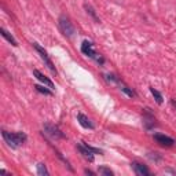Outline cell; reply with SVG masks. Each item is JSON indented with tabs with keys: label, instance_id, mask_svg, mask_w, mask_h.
Returning <instances> with one entry per match:
<instances>
[{
	"label": "cell",
	"instance_id": "cell-1",
	"mask_svg": "<svg viewBox=\"0 0 176 176\" xmlns=\"http://www.w3.org/2000/svg\"><path fill=\"white\" fill-rule=\"evenodd\" d=\"M2 136L3 139L6 140L10 147L16 148L19 146H22L25 142H26L28 136L24 134V132H7V131H2Z\"/></svg>",
	"mask_w": 176,
	"mask_h": 176
},
{
	"label": "cell",
	"instance_id": "cell-2",
	"mask_svg": "<svg viewBox=\"0 0 176 176\" xmlns=\"http://www.w3.org/2000/svg\"><path fill=\"white\" fill-rule=\"evenodd\" d=\"M58 25H59V29L62 30V33L65 36H68V37H72V36L74 35V32H76V29H74L73 24L70 22V19H69L68 16H65V15L59 16V19H58Z\"/></svg>",
	"mask_w": 176,
	"mask_h": 176
},
{
	"label": "cell",
	"instance_id": "cell-3",
	"mask_svg": "<svg viewBox=\"0 0 176 176\" xmlns=\"http://www.w3.org/2000/svg\"><path fill=\"white\" fill-rule=\"evenodd\" d=\"M33 47H35V50L38 52V55H40V58L43 59V62L46 63L47 68H48L54 74H57V69H55V66H54V63H52V61L50 59V57H48V54H47L46 50H44L43 47H41L40 44H37V43H33Z\"/></svg>",
	"mask_w": 176,
	"mask_h": 176
},
{
	"label": "cell",
	"instance_id": "cell-4",
	"mask_svg": "<svg viewBox=\"0 0 176 176\" xmlns=\"http://www.w3.org/2000/svg\"><path fill=\"white\" fill-rule=\"evenodd\" d=\"M81 51H82V54L88 55L90 58H94L95 61H98V62L103 63V59H102L101 57H98L99 54H96V52H95V50H94V44L91 43V41H88V40L82 41V44H81Z\"/></svg>",
	"mask_w": 176,
	"mask_h": 176
},
{
	"label": "cell",
	"instance_id": "cell-5",
	"mask_svg": "<svg viewBox=\"0 0 176 176\" xmlns=\"http://www.w3.org/2000/svg\"><path fill=\"white\" fill-rule=\"evenodd\" d=\"M44 132H46L48 136H51L52 139H63V138H65V134H63L57 125L50 124V123L44 124Z\"/></svg>",
	"mask_w": 176,
	"mask_h": 176
},
{
	"label": "cell",
	"instance_id": "cell-6",
	"mask_svg": "<svg viewBox=\"0 0 176 176\" xmlns=\"http://www.w3.org/2000/svg\"><path fill=\"white\" fill-rule=\"evenodd\" d=\"M153 138L156 139V142L160 143L161 146H167V147H169V146H173V145H175V139H172V138L168 136V135H164V134H154Z\"/></svg>",
	"mask_w": 176,
	"mask_h": 176
},
{
	"label": "cell",
	"instance_id": "cell-7",
	"mask_svg": "<svg viewBox=\"0 0 176 176\" xmlns=\"http://www.w3.org/2000/svg\"><path fill=\"white\" fill-rule=\"evenodd\" d=\"M77 150H79L80 153H81V156L84 157L85 160H88L90 162L94 161V153H92V151H91L90 148H88L82 142H80L79 145H77Z\"/></svg>",
	"mask_w": 176,
	"mask_h": 176
},
{
	"label": "cell",
	"instance_id": "cell-8",
	"mask_svg": "<svg viewBox=\"0 0 176 176\" xmlns=\"http://www.w3.org/2000/svg\"><path fill=\"white\" fill-rule=\"evenodd\" d=\"M132 168H134L135 173L139 176H148L151 175V172L148 170V168L146 167V165L140 164V162H132Z\"/></svg>",
	"mask_w": 176,
	"mask_h": 176
},
{
	"label": "cell",
	"instance_id": "cell-9",
	"mask_svg": "<svg viewBox=\"0 0 176 176\" xmlns=\"http://www.w3.org/2000/svg\"><path fill=\"white\" fill-rule=\"evenodd\" d=\"M33 76H35L36 79L38 80V81H41V82H43L44 85H47V87H48V88H54V82H52L51 80H50L47 76H44V74L41 73L40 70H37V69H35V70H33Z\"/></svg>",
	"mask_w": 176,
	"mask_h": 176
},
{
	"label": "cell",
	"instance_id": "cell-10",
	"mask_svg": "<svg viewBox=\"0 0 176 176\" xmlns=\"http://www.w3.org/2000/svg\"><path fill=\"white\" fill-rule=\"evenodd\" d=\"M77 120H79L80 125H81L82 128H87V129H94V128H95V125H94L92 121H91L87 116L82 114V113H80V114L77 116Z\"/></svg>",
	"mask_w": 176,
	"mask_h": 176
},
{
	"label": "cell",
	"instance_id": "cell-11",
	"mask_svg": "<svg viewBox=\"0 0 176 176\" xmlns=\"http://www.w3.org/2000/svg\"><path fill=\"white\" fill-rule=\"evenodd\" d=\"M0 32H2V36L6 38V40L8 41V43H11L14 47H16V46H18V43H16V40L13 37V35H11V33H8L7 30L4 29V28H2V29H0Z\"/></svg>",
	"mask_w": 176,
	"mask_h": 176
},
{
	"label": "cell",
	"instance_id": "cell-12",
	"mask_svg": "<svg viewBox=\"0 0 176 176\" xmlns=\"http://www.w3.org/2000/svg\"><path fill=\"white\" fill-rule=\"evenodd\" d=\"M150 92H151V95L154 96V99H156L157 103L161 105L162 103V95H161V94H160L157 90H154V88H150Z\"/></svg>",
	"mask_w": 176,
	"mask_h": 176
},
{
	"label": "cell",
	"instance_id": "cell-13",
	"mask_svg": "<svg viewBox=\"0 0 176 176\" xmlns=\"http://www.w3.org/2000/svg\"><path fill=\"white\" fill-rule=\"evenodd\" d=\"M98 172L101 173V175H105V176H113V175H114L113 170L110 169V168H106V167H99Z\"/></svg>",
	"mask_w": 176,
	"mask_h": 176
},
{
	"label": "cell",
	"instance_id": "cell-14",
	"mask_svg": "<svg viewBox=\"0 0 176 176\" xmlns=\"http://www.w3.org/2000/svg\"><path fill=\"white\" fill-rule=\"evenodd\" d=\"M37 173L40 176H47V175H48V170H47L46 165H44V164H37Z\"/></svg>",
	"mask_w": 176,
	"mask_h": 176
},
{
	"label": "cell",
	"instance_id": "cell-15",
	"mask_svg": "<svg viewBox=\"0 0 176 176\" xmlns=\"http://www.w3.org/2000/svg\"><path fill=\"white\" fill-rule=\"evenodd\" d=\"M35 88H36V90H37L40 94H44V95H52V91L47 90V88L43 87V85H36Z\"/></svg>",
	"mask_w": 176,
	"mask_h": 176
},
{
	"label": "cell",
	"instance_id": "cell-16",
	"mask_svg": "<svg viewBox=\"0 0 176 176\" xmlns=\"http://www.w3.org/2000/svg\"><path fill=\"white\" fill-rule=\"evenodd\" d=\"M84 7H85V10H87V13H88V14H90V15H91V16H92V18H94V19H95V21H96V22H99V19H98V16H96V14H95V11H94V8H92V7H91V6H88V4H85V6H84Z\"/></svg>",
	"mask_w": 176,
	"mask_h": 176
},
{
	"label": "cell",
	"instance_id": "cell-17",
	"mask_svg": "<svg viewBox=\"0 0 176 176\" xmlns=\"http://www.w3.org/2000/svg\"><path fill=\"white\" fill-rule=\"evenodd\" d=\"M121 91H123V92H125L127 95L131 96V98H135V96H136V94H135L132 90H129L128 87H125V85H123V87H121Z\"/></svg>",
	"mask_w": 176,
	"mask_h": 176
},
{
	"label": "cell",
	"instance_id": "cell-18",
	"mask_svg": "<svg viewBox=\"0 0 176 176\" xmlns=\"http://www.w3.org/2000/svg\"><path fill=\"white\" fill-rule=\"evenodd\" d=\"M85 173H87V175H94L92 170H88V169H85Z\"/></svg>",
	"mask_w": 176,
	"mask_h": 176
}]
</instances>
